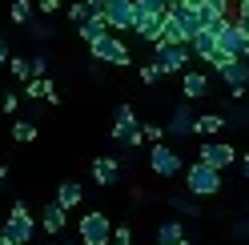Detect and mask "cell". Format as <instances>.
<instances>
[{"mask_svg": "<svg viewBox=\"0 0 249 245\" xmlns=\"http://www.w3.org/2000/svg\"><path fill=\"white\" fill-rule=\"evenodd\" d=\"M165 17H169V4H165V0H137V8H133V33L141 36L145 44H157Z\"/></svg>", "mask_w": 249, "mask_h": 245, "instance_id": "1", "label": "cell"}, {"mask_svg": "<svg viewBox=\"0 0 249 245\" xmlns=\"http://www.w3.org/2000/svg\"><path fill=\"white\" fill-rule=\"evenodd\" d=\"M185 189H189V197H201V201H205V197H217L221 193V169H213L209 161H193V165H185Z\"/></svg>", "mask_w": 249, "mask_h": 245, "instance_id": "2", "label": "cell"}, {"mask_svg": "<svg viewBox=\"0 0 249 245\" xmlns=\"http://www.w3.org/2000/svg\"><path fill=\"white\" fill-rule=\"evenodd\" d=\"M108 141H113V145H129V149H141V145H145V129L137 125L133 105H117L113 129H108Z\"/></svg>", "mask_w": 249, "mask_h": 245, "instance_id": "3", "label": "cell"}, {"mask_svg": "<svg viewBox=\"0 0 249 245\" xmlns=\"http://www.w3.org/2000/svg\"><path fill=\"white\" fill-rule=\"evenodd\" d=\"M89 52H92V60H101V65H113V69H129V65H133L129 44H124L117 33H108V36H101V40H92V44H89Z\"/></svg>", "mask_w": 249, "mask_h": 245, "instance_id": "4", "label": "cell"}, {"mask_svg": "<svg viewBox=\"0 0 249 245\" xmlns=\"http://www.w3.org/2000/svg\"><path fill=\"white\" fill-rule=\"evenodd\" d=\"M189 56H193V49H189V44H165V40H157V44H153V65H157L165 76L185 72V69H189Z\"/></svg>", "mask_w": 249, "mask_h": 245, "instance_id": "5", "label": "cell"}, {"mask_svg": "<svg viewBox=\"0 0 249 245\" xmlns=\"http://www.w3.org/2000/svg\"><path fill=\"white\" fill-rule=\"evenodd\" d=\"M0 233H8L17 245H33V233H36V217H33V209H28L24 201H17L8 209V221H4V229Z\"/></svg>", "mask_w": 249, "mask_h": 245, "instance_id": "6", "label": "cell"}, {"mask_svg": "<svg viewBox=\"0 0 249 245\" xmlns=\"http://www.w3.org/2000/svg\"><path fill=\"white\" fill-rule=\"evenodd\" d=\"M113 221L105 217L101 209L81 213V245H113Z\"/></svg>", "mask_w": 249, "mask_h": 245, "instance_id": "7", "label": "cell"}, {"mask_svg": "<svg viewBox=\"0 0 249 245\" xmlns=\"http://www.w3.org/2000/svg\"><path fill=\"white\" fill-rule=\"evenodd\" d=\"M149 169L169 181V177H181V173H185V161H181V153H177L173 145L161 141V145H149Z\"/></svg>", "mask_w": 249, "mask_h": 245, "instance_id": "8", "label": "cell"}, {"mask_svg": "<svg viewBox=\"0 0 249 245\" xmlns=\"http://www.w3.org/2000/svg\"><path fill=\"white\" fill-rule=\"evenodd\" d=\"M217 44H221L225 52H233V56H249V33L241 28V20H237V17H225V20H221Z\"/></svg>", "mask_w": 249, "mask_h": 245, "instance_id": "9", "label": "cell"}, {"mask_svg": "<svg viewBox=\"0 0 249 245\" xmlns=\"http://www.w3.org/2000/svg\"><path fill=\"white\" fill-rule=\"evenodd\" d=\"M197 157L201 161H209L213 165V169H229V165H237V149H233L229 141H213V137H209V141H201L197 145Z\"/></svg>", "mask_w": 249, "mask_h": 245, "instance_id": "10", "label": "cell"}, {"mask_svg": "<svg viewBox=\"0 0 249 245\" xmlns=\"http://www.w3.org/2000/svg\"><path fill=\"white\" fill-rule=\"evenodd\" d=\"M193 121H197L193 101H177V109H173V117H169L165 133H169V137H177V141H185V137H193Z\"/></svg>", "mask_w": 249, "mask_h": 245, "instance_id": "11", "label": "cell"}, {"mask_svg": "<svg viewBox=\"0 0 249 245\" xmlns=\"http://www.w3.org/2000/svg\"><path fill=\"white\" fill-rule=\"evenodd\" d=\"M133 8L137 0H105V17L113 24V33H133Z\"/></svg>", "mask_w": 249, "mask_h": 245, "instance_id": "12", "label": "cell"}, {"mask_svg": "<svg viewBox=\"0 0 249 245\" xmlns=\"http://www.w3.org/2000/svg\"><path fill=\"white\" fill-rule=\"evenodd\" d=\"M181 97L185 101H209V72L185 69L181 72Z\"/></svg>", "mask_w": 249, "mask_h": 245, "instance_id": "13", "label": "cell"}, {"mask_svg": "<svg viewBox=\"0 0 249 245\" xmlns=\"http://www.w3.org/2000/svg\"><path fill=\"white\" fill-rule=\"evenodd\" d=\"M65 225H69V209L53 197V201L40 209V229H44L49 237H60V233H65Z\"/></svg>", "mask_w": 249, "mask_h": 245, "instance_id": "14", "label": "cell"}, {"mask_svg": "<svg viewBox=\"0 0 249 245\" xmlns=\"http://www.w3.org/2000/svg\"><path fill=\"white\" fill-rule=\"evenodd\" d=\"M89 173H92V181H97L101 189H113L117 181H121V161L117 157H92Z\"/></svg>", "mask_w": 249, "mask_h": 245, "instance_id": "15", "label": "cell"}, {"mask_svg": "<svg viewBox=\"0 0 249 245\" xmlns=\"http://www.w3.org/2000/svg\"><path fill=\"white\" fill-rule=\"evenodd\" d=\"M24 101H49V105H60V93L49 76H33V81H24Z\"/></svg>", "mask_w": 249, "mask_h": 245, "instance_id": "16", "label": "cell"}, {"mask_svg": "<svg viewBox=\"0 0 249 245\" xmlns=\"http://www.w3.org/2000/svg\"><path fill=\"white\" fill-rule=\"evenodd\" d=\"M56 201L65 205L69 213H72V209H81V205H85V185H81V181H72V177H69V181H60V185H56Z\"/></svg>", "mask_w": 249, "mask_h": 245, "instance_id": "17", "label": "cell"}, {"mask_svg": "<svg viewBox=\"0 0 249 245\" xmlns=\"http://www.w3.org/2000/svg\"><path fill=\"white\" fill-rule=\"evenodd\" d=\"M76 33H81V40H85V44H92V40H101V36H108V33H113V24H108V17L101 12V17L81 20V24H76Z\"/></svg>", "mask_w": 249, "mask_h": 245, "instance_id": "18", "label": "cell"}, {"mask_svg": "<svg viewBox=\"0 0 249 245\" xmlns=\"http://www.w3.org/2000/svg\"><path fill=\"white\" fill-rule=\"evenodd\" d=\"M157 245H189V233H185L181 221H161L157 225Z\"/></svg>", "mask_w": 249, "mask_h": 245, "instance_id": "19", "label": "cell"}, {"mask_svg": "<svg viewBox=\"0 0 249 245\" xmlns=\"http://www.w3.org/2000/svg\"><path fill=\"white\" fill-rule=\"evenodd\" d=\"M8 17H12L17 28H28V24L36 20V0H12V4H8Z\"/></svg>", "mask_w": 249, "mask_h": 245, "instance_id": "20", "label": "cell"}, {"mask_svg": "<svg viewBox=\"0 0 249 245\" xmlns=\"http://www.w3.org/2000/svg\"><path fill=\"white\" fill-rule=\"evenodd\" d=\"M161 40L165 44H189V36H185V28H181V20L169 12L165 17V24H161Z\"/></svg>", "mask_w": 249, "mask_h": 245, "instance_id": "21", "label": "cell"}, {"mask_svg": "<svg viewBox=\"0 0 249 245\" xmlns=\"http://www.w3.org/2000/svg\"><path fill=\"white\" fill-rule=\"evenodd\" d=\"M189 49H193V56H197V60H209V52L217 49V33H209V28H201V33L193 36V44H189Z\"/></svg>", "mask_w": 249, "mask_h": 245, "instance_id": "22", "label": "cell"}, {"mask_svg": "<svg viewBox=\"0 0 249 245\" xmlns=\"http://www.w3.org/2000/svg\"><path fill=\"white\" fill-rule=\"evenodd\" d=\"M225 125H229L225 113H205V117H197V121H193V137H197V133H221Z\"/></svg>", "mask_w": 249, "mask_h": 245, "instance_id": "23", "label": "cell"}, {"mask_svg": "<svg viewBox=\"0 0 249 245\" xmlns=\"http://www.w3.org/2000/svg\"><path fill=\"white\" fill-rule=\"evenodd\" d=\"M36 137H40V129L33 125V121H12V141L17 145H33Z\"/></svg>", "mask_w": 249, "mask_h": 245, "instance_id": "24", "label": "cell"}, {"mask_svg": "<svg viewBox=\"0 0 249 245\" xmlns=\"http://www.w3.org/2000/svg\"><path fill=\"white\" fill-rule=\"evenodd\" d=\"M8 72L17 76L20 85H24V81H33V56H12V60H8Z\"/></svg>", "mask_w": 249, "mask_h": 245, "instance_id": "25", "label": "cell"}, {"mask_svg": "<svg viewBox=\"0 0 249 245\" xmlns=\"http://www.w3.org/2000/svg\"><path fill=\"white\" fill-rule=\"evenodd\" d=\"M233 60H237V56H233V52H225L221 44H217V49L209 52V60H205V65H209L213 72H221V69H229V65H233Z\"/></svg>", "mask_w": 249, "mask_h": 245, "instance_id": "26", "label": "cell"}, {"mask_svg": "<svg viewBox=\"0 0 249 245\" xmlns=\"http://www.w3.org/2000/svg\"><path fill=\"white\" fill-rule=\"evenodd\" d=\"M225 121H233V125H249V105H245V101H229Z\"/></svg>", "mask_w": 249, "mask_h": 245, "instance_id": "27", "label": "cell"}, {"mask_svg": "<svg viewBox=\"0 0 249 245\" xmlns=\"http://www.w3.org/2000/svg\"><path fill=\"white\" fill-rule=\"evenodd\" d=\"M165 201H169V205H173L177 213H185V217H197V213H201V209H197V205L189 201V197H177V193H169V197H165Z\"/></svg>", "mask_w": 249, "mask_h": 245, "instance_id": "28", "label": "cell"}, {"mask_svg": "<svg viewBox=\"0 0 249 245\" xmlns=\"http://www.w3.org/2000/svg\"><path fill=\"white\" fill-rule=\"evenodd\" d=\"M137 72H141V85H145V88H153V85H157L161 76H165V72H161L157 65H153V60H149V65H141V69H137Z\"/></svg>", "mask_w": 249, "mask_h": 245, "instance_id": "29", "label": "cell"}, {"mask_svg": "<svg viewBox=\"0 0 249 245\" xmlns=\"http://www.w3.org/2000/svg\"><path fill=\"white\" fill-rule=\"evenodd\" d=\"M28 33H33V40H53V24L49 20H33V24H28Z\"/></svg>", "mask_w": 249, "mask_h": 245, "instance_id": "30", "label": "cell"}, {"mask_svg": "<svg viewBox=\"0 0 249 245\" xmlns=\"http://www.w3.org/2000/svg\"><path fill=\"white\" fill-rule=\"evenodd\" d=\"M0 109H4L8 117H17V109H20V97H17V88H12V93H4V97H0Z\"/></svg>", "mask_w": 249, "mask_h": 245, "instance_id": "31", "label": "cell"}, {"mask_svg": "<svg viewBox=\"0 0 249 245\" xmlns=\"http://www.w3.org/2000/svg\"><path fill=\"white\" fill-rule=\"evenodd\" d=\"M69 20H72V24L89 20V4H85V0H76V4H69Z\"/></svg>", "mask_w": 249, "mask_h": 245, "instance_id": "32", "label": "cell"}, {"mask_svg": "<svg viewBox=\"0 0 249 245\" xmlns=\"http://www.w3.org/2000/svg\"><path fill=\"white\" fill-rule=\"evenodd\" d=\"M141 129H145V141H149V145H161L165 137H169V133H165L161 125H141Z\"/></svg>", "mask_w": 249, "mask_h": 245, "instance_id": "33", "label": "cell"}, {"mask_svg": "<svg viewBox=\"0 0 249 245\" xmlns=\"http://www.w3.org/2000/svg\"><path fill=\"white\" fill-rule=\"evenodd\" d=\"M65 8V0H36V12L40 17H53V12H60Z\"/></svg>", "mask_w": 249, "mask_h": 245, "instance_id": "34", "label": "cell"}, {"mask_svg": "<svg viewBox=\"0 0 249 245\" xmlns=\"http://www.w3.org/2000/svg\"><path fill=\"white\" fill-rule=\"evenodd\" d=\"M113 245H133V229L129 225H117L113 229Z\"/></svg>", "mask_w": 249, "mask_h": 245, "instance_id": "35", "label": "cell"}, {"mask_svg": "<svg viewBox=\"0 0 249 245\" xmlns=\"http://www.w3.org/2000/svg\"><path fill=\"white\" fill-rule=\"evenodd\" d=\"M33 76H49V60H44L40 52L33 56Z\"/></svg>", "mask_w": 249, "mask_h": 245, "instance_id": "36", "label": "cell"}, {"mask_svg": "<svg viewBox=\"0 0 249 245\" xmlns=\"http://www.w3.org/2000/svg\"><path fill=\"white\" fill-rule=\"evenodd\" d=\"M233 237H237V241H249V217H241L237 225H233Z\"/></svg>", "mask_w": 249, "mask_h": 245, "instance_id": "37", "label": "cell"}, {"mask_svg": "<svg viewBox=\"0 0 249 245\" xmlns=\"http://www.w3.org/2000/svg\"><path fill=\"white\" fill-rule=\"evenodd\" d=\"M85 4H89V17H101L105 12V0H85Z\"/></svg>", "mask_w": 249, "mask_h": 245, "instance_id": "38", "label": "cell"}, {"mask_svg": "<svg viewBox=\"0 0 249 245\" xmlns=\"http://www.w3.org/2000/svg\"><path fill=\"white\" fill-rule=\"evenodd\" d=\"M12 60V52H8V44H4V36H0V65H8Z\"/></svg>", "mask_w": 249, "mask_h": 245, "instance_id": "39", "label": "cell"}, {"mask_svg": "<svg viewBox=\"0 0 249 245\" xmlns=\"http://www.w3.org/2000/svg\"><path fill=\"white\" fill-rule=\"evenodd\" d=\"M241 177H245V185H249V153L241 157Z\"/></svg>", "mask_w": 249, "mask_h": 245, "instance_id": "40", "label": "cell"}, {"mask_svg": "<svg viewBox=\"0 0 249 245\" xmlns=\"http://www.w3.org/2000/svg\"><path fill=\"white\" fill-rule=\"evenodd\" d=\"M181 4H185V8H193V12H197L201 4H205V0H181Z\"/></svg>", "mask_w": 249, "mask_h": 245, "instance_id": "41", "label": "cell"}, {"mask_svg": "<svg viewBox=\"0 0 249 245\" xmlns=\"http://www.w3.org/2000/svg\"><path fill=\"white\" fill-rule=\"evenodd\" d=\"M0 245H17V241H12V237H8V233H0Z\"/></svg>", "mask_w": 249, "mask_h": 245, "instance_id": "42", "label": "cell"}, {"mask_svg": "<svg viewBox=\"0 0 249 245\" xmlns=\"http://www.w3.org/2000/svg\"><path fill=\"white\" fill-rule=\"evenodd\" d=\"M4 177H8V165H0V181H4Z\"/></svg>", "mask_w": 249, "mask_h": 245, "instance_id": "43", "label": "cell"}, {"mask_svg": "<svg viewBox=\"0 0 249 245\" xmlns=\"http://www.w3.org/2000/svg\"><path fill=\"white\" fill-rule=\"evenodd\" d=\"M241 17H249V0H245V4H241Z\"/></svg>", "mask_w": 249, "mask_h": 245, "instance_id": "44", "label": "cell"}, {"mask_svg": "<svg viewBox=\"0 0 249 245\" xmlns=\"http://www.w3.org/2000/svg\"><path fill=\"white\" fill-rule=\"evenodd\" d=\"M60 245H81V241H60Z\"/></svg>", "mask_w": 249, "mask_h": 245, "instance_id": "45", "label": "cell"}, {"mask_svg": "<svg viewBox=\"0 0 249 245\" xmlns=\"http://www.w3.org/2000/svg\"><path fill=\"white\" fill-rule=\"evenodd\" d=\"M165 4H181V0H165Z\"/></svg>", "mask_w": 249, "mask_h": 245, "instance_id": "46", "label": "cell"}, {"mask_svg": "<svg viewBox=\"0 0 249 245\" xmlns=\"http://www.w3.org/2000/svg\"><path fill=\"white\" fill-rule=\"evenodd\" d=\"M237 4H245V0H237Z\"/></svg>", "mask_w": 249, "mask_h": 245, "instance_id": "47", "label": "cell"}, {"mask_svg": "<svg viewBox=\"0 0 249 245\" xmlns=\"http://www.w3.org/2000/svg\"><path fill=\"white\" fill-rule=\"evenodd\" d=\"M245 60H249V56H245Z\"/></svg>", "mask_w": 249, "mask_h": 245, "instance_id": "48", "label": "cell"}]
</instances>
